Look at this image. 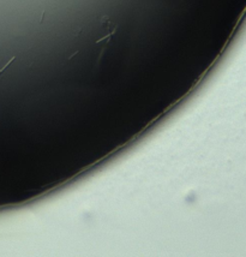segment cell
<instances>
[{"label":"cell","mask_w":246,"mask_h":257,"mask_svg":"<svg viewBox=\"0 0 246 257\" xmlns=\"http://www.w3.org/2000/svg\"><path fill=\"white\" fill-rule=\"evenodd\" d=\"M15 59H16V57H12V58H11V59L9 60V62H7V63H6V64L4 65V66L1 67V69H0V76H1V75H3V72H4V71H5L6 69H7V67H9V66H10V65H11V64H12L13 62H15Z\"/></svg>","instance_id":"obj_1"}]
</instances>
